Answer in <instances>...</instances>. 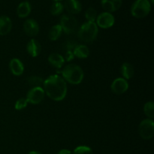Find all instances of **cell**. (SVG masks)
<instances>
[{
    "instance_id": "25",
    "label": "cell",
    "mask_w": 154,
    "mask_h": 154,
    "mask_svg": "<svg viewBox=\"0 0 154 154\" xmlns=\"http://www.w3.org/2000/svg\"><path fill=\"white\" fill-rule=\"evenodd\" d=\"M72 154H93V152L90 147L87 146H79L74 150Z\"/></svg>"
},
{
    "instance_id": "4",
    "label": "cell",
    "mask_w": 154,
    "mask_h": 154,
    "mask_svg": "<svg viewBox=\"0 0 154 154\" xmlns=\"http://www.w3.org/2000/svg\"><path fill=\"white\" fill-rule=\"evenodd\" d=\"M151 4L149 0H136L131 8V14L136 18H144L150 14Z\"/></svg>"
},
{
    "instance_id": "24",
    "label": "cell",
    "mask_w": 154,
    "mask_h": 154,
    "mask_svg": "<svg viewBox=\"0 0 154 154\" xmlns=\"http://www.w3.org/2000/svg\"><path fill=\"white\" fill-rule=\"evenodd\" d=\"M97 11L93 7L89 8L85 12V17L89 22H95L96 18H97Z\"/></svg>"
},
{
    "instance_id": "8",
    "label": "cell",
    "mask_w": 154,
    "mask_h": 154,
    "mask_svg": "<svg viewBox=\"0 0 154 154\" xmlns=\"http://www.w3.org/2000/svg\"><path fill=\"white\" fill-rule=\"evenodd\" d=\"M96 20L97 26L102 29L111 28L115 23V19L112 14L106 11L102 12L100 14L98 15Z\"/></svg>"
},
{
    "instance_id": "17",
    "label": "cell",
    "mask_w": 154,
    "mask_h": 154,
    "mask_svg": "<svg viewBox=\"0 0 154 154\" xmlns=\"http://www.w3.org/2000/svg\"><path fill=\"white\" fill-rule=\"evenodd\" d=\"M48 63L57 69H60L65 63V59L60 54L54 53L48 57Z\"/></svg>"
},
{
    "instance_id": "3",
    "label": "cell",
    "mask_w": 154,
    "mask_h": 154,
    "mask_svg": "<svg viewBox=\"0 0 154 154\" xmlns=\"http://www.w3.org/2000/svg\"><path fill=\"white\" fill-rule=\"evenodd\" d=\"M99 32V27L95 22L84 23L78 30V37L85 43H92L96 40Z\"/></svg>"
},
{
    "instance_id": "22",
    "label": "cell",
    "mask_w": 154,
    "mask_h": 154,
    "mask_svg": "<svg viewBox=\"0 0 154 154\" xmlns=\"http://www.w3.org/2000/svg\"><path fill=\"white\" fill-rule=\"evenodd\" d=\"M144 111L148 119H153L154 117V103L152 101L147 102L144 106Z\"/></svg>"
},
{
    "instance_id": "19",
    "label": "cell",
    "mask_w": 154,
    "mask_h": 154,
    "mask_svg": "<svg viewBox=\"0 0 154 154\" xmlns=\"http://www.w3.org/2000/svg\"><path fill=\"white\" fill-rule=\"evenodd\" d=\"M120 71H121L122 76L123 77V78L126 80L132 78L134 76V74H135V70H134L133 66L129 63H123L122 65Z\"/></svg>"
},
{
    "instance_id": "7",
    "label": "cell",
    "mask_w": 154,
    "mask_h": 154,
    "mask_svg": "<svg viewBox=\"0 0 154 154\" xmlns=\"http://www.w3.org/2000/svg\"><path fill=\"white\" fill-rule=\"evenodd\" d=\"M45 96V90L42 87H32L27 93L26 99L28 101V103H31L32 105H38L44 100Z\"/></svg>"
},
{
    "instance_id": "10",
    "label": "cell",
    "mask_w": 154,
    "mask_h": 154,
    "mask_svg": "<svg viewBox=\"0 0 154 154\" xmlns=\"http://www.w3.org/2000/svg\"><path fill=\"white\" fill-rule=\"evenodd\" d=\"M23 29L26 34L31 37L36 36L39 32V25L33 19H28L24 22Z\"/></svg>"
},
{
    "instance_id": "29",
    "label": "cell",
    "mask_w": 154,
    "mask_h": 154,
    "mask_svg": "<svg viewBox=\"0 0 154 154\" xmlns=\"http://www.w3.org/2000/svg\"><path fill=\"white\" fill-rule=\"evenodd\" d=\"M57 154H72V152L66 149H63V150H60Z\"/></svg>"
},
{
    "instance_id": "30",
    "label": "cell",
    "mask_w": 154,
    "mask_h": 154,
    "mask_svg": "<svg viewBox=\"0 0 154 154\" xmlns=\"http://www.w3.org/2000/svg\"><path fill=\"white\" fill-rule=\"evenodd\" d=\"M28 154H42V153H39V152H38V151H31V152H29Z\"/></svg>"
},
{
    "instance_id": "15",
    "label": "cell",
    "mask_w": 154,
    "mask_h": 154,
    "mask_svg": "<svg viewBox=\"0 0 154 154\" xmlns=\"http://www.w3.org/2000/svg\"><path fill=\"white\" fill-rule=\"evenodd\" d=\"M12 29V21L8 16L0 17V35H6Z\"/></svg>"
},
{
    "instance_id": "6",
    "label": "cell",
    "mask_w": 154,
    "mask_h": 154,
    "mask_svg": "<svg viewBox=\"0 0 154 154\" xmlns=\"http://www.w3.org/2000/svg\"><path fill=\"white\" fill-rule=\"evenodd\" d=\"M139 135L143 139L150 140L154 135V123L151 119H145L140 123Z\"/></svg>"
},
{
    "instance_id": "18",
    "label": "cell",
    "mask_w": 154,
    "mask_h": 154,
    "mask_svg": "<svg viewBox=\"0 0 154 154\" xmlns=\"http://www.w3.org/2000/svg\"><path fill=\"white\" fill-rule=\"evenodd\" d=\"M74 56L79 59H85L90 55V50L86 45H78L73 49Z\"/></svg>"
},
{
    "instance_id": "27",
    "label": "cell",
    "mask_w": 154,
    "mask_h": 154,
    "mask_svg": "<svg viewBox=\"0 0 154 154\" xmlns=\"http://www.w3.org/2000/svg\"><path fill=\"white\" fill-rule=\"evenodd\" d=\"M77 45H78V44L75 43L74 41H68L66 45H65V47H66L65 49H67V51H72Z\"/></svg>"
},
{
    "instance_id": "5",
    "label": "cell",
    "mask_w": 154,
    "mask_h": 154,
    "mask_svg": "<svg viewBox=\"0 0 154 154\" xmlns=\"http://www.w3.org/2000/svg\"><path fill=\"white\" fill-rule=\"evenodd\" d=\"M60 26L63 31L66 34H73L77 30L78 26V22L76 18L71 14H64L60 19Z\"/></svg>"
},
{
    "instance_id": "16",
    "label": "cell",
    "mask_w": 154,
    "mask_h": 154,
    "mask_svg": "<svg viewBox=\"0 0 154 154\" xmlns=\"http://www.w3.org/2000/svg\"><path fill=\"white\" fill-rule=\"evenodd\" d=\"M32 11L31 5L29 2L24 1L19 4L17 8V14L20 18H26L30 14Z\"/></svg>"
},
{
    "instance_id": "11",
    "label": "cell",
    "mask_w": 154,
    "mask_h": 154,
    "mask_svg": "<svg viewBox=\"0 0 154 154\" xmlns=\"http://www.w3.org/2000/svg\"><path fill=\"white\" fill-rule=\"evenodd\" d=\"M63 7L71 15L78 14L82 10V5L78 0H66Z\"/></svg>"
},
{
    "instance_id": "23",
    "label": "cell",
    "mask_w": 154,
    "mask_h": 154,
    "mask_svg": "<svg viewBox=\"0 0 154 154\" xmlns=\"http://www.w3.org/2000/svg\"><path fill=\"white\" fill-rule=\"evenodd\" d=\"M29 85L32 86V87H38L43 85L44 80L42 78L39 76H31L28 78Z\"/></svg>"
},
{
    "instance_id": "28",
    "label": "cell",
    "mask_w": 154,
    "mask_h": 154,
    "mask_svg": "<svg viewBox=\"0 0 154 154\" xmlns=\"http://www.w3.org/2000/svg\"><path fill=\"white\" fill-rule=\"evenodd\" d=\"M75 58V56H74L73 52L72 51H67L66 53V55H65V59L66 60V61L70 62L72 60H74Z\"/></svg>"
},
{
    "instance_id": "26",
    "label": "cell",
    "mask_w": 154,
    "mask_h": 154,
    "mask_svg": "<svg viewBox=\"0 0 154 154\" xmlns=\"http://www.w3.org/2000/svg\"><path fill=\"white\" fill-rule=\"evenodd\" d=\"M27 105H28V101L26 100V99L21 98V99H18L16 103H15L14 108L17 111H21V110L24 109L27 106Z\"/></svg>"
},
{
    "instance_id": "21",
    "label": "cell",
    "mask_w": 154,
    "mask_h": 154,
    "mask_svg": "<svg viewBox=\"0 0 154 154\" xmlns=\"http://www.w3.org/2000/svg\"><path fill=\"white\" fill-rule=\"evenodd\" d=\"M63 4L60 2H55L51 7V13L54 16H58L60 14L63 13Z\"/></svg>"
},
{
    "instance_id": "1",
    "label": "cell",
    "mask_w": 154,
    "mask_h": 154,
    "mask_svg": "<svg viewBox=\"0 0 154 154\" xmlns=\"http://www.w3.org/2000/svg\"><path fill=\"white\" fill-rule=\"evenodd\" d=\"M44 90L47 96L52 100L60 102L66 98L67 94V84L61 76L51 75L44 81Z\"/></svg>"
},
{
    "instance_id": "2",
    "label": "cell",
    "mask_w": 154,
    "mask_h": 154,
    "mask_svg": "<svg viewBox=\"0 0 154 154\" xmlns=\"http://www.w3.org/2000/svg\"><path fill=\"white\" fill-rule=\"evenodd\" d=\"M62 78L69 84L78 85L82 82L84 79V71L79 66L75 64H70L65 66L64 69L60 72Z\"/></svg>"
},
{
    "instance_id": "13",
    "label": "cell",
    "mask_w": 154,
    "mask_h": 154,
    "mask_svg": "<svg viewBox=\"0 0 154 154\" xmlns=\"http://www.w3.org/2000/svg\"><path fill=\"white\" fill-rule=\"evenodd\" d=\"M9 68L13 74L15 76H20L23 75L24 72V66L23 63L17 58H14L9 63Z\"/></svg>"
},
{
    "instance_id": "12",
    "label": "cell",
    "mask_w": 154,
    "mask_h": 154,
    "mask_svg": "<svg viewBox=\"0 0 154 154\" xmlns=\"http://www.w3.org/2000/svg\"><path fill=\"white\" fill-rule=\"evenodd\" d=\"M123 0H102L101 4L104 10L108 13H112L120 8Z\"/></svg>"
},
{
    "instance_id": "9",
    "label": "cell",
    "mask_w": 154,
    "mask_h": 154,
    "mask_svg": "<svg viewBox=\"0 0 154 154\" xmlns=\"http://www.w3.org/2000/svg\"><path fill=\"white\" fill-rule=\"evenodd\" d=\"M111 90L117 95H122L129 89V84L127 81L123 78H118L114 80L111 86Z\"/></svg>"
},
{
    "instance_id": "20",
    "label": "cell",
    "mask_w": 154,
    "mask_h": 154,
    "mask_svg": "<svg viewBox=\"0 0 154 154\" xmlns=\"http://www.w3.org/2000/svg\"><path fill=\"white\" fill-rule=\"evenodd\" d=\"M63 32V31L61 26L60 24H57V25H55L51 27L49 31V33H48V38H49L50 40L53 41V42L58 40L60 38V36L62 35Z\"/></svg>"
},
{
    "instance_id": "31",
    "label": "cell",
    "mask_w": 154,
    "mask_h": 154,
    "mask_svg": "<svg viewBox=\"0 0 154 154\" xmlns=\"http://www.w3.org/2000/svg\"><path fill=\"white\" fill-rule=\"evenodd\" d=\"M54 1H55V2H60V1H62V0H54Z\"/></svg>"
},
{
    "instance_id": "14",
    "label": "cell",
    "mask_w": 154,
    "mask_h": 154,
    "mask_svg": "<svg viewBox=\"0 0 154 154\" xmlns=\"http://www.w3.org/2000/svg\"><path fill=\"white\" fill-rule=\"evenodd\" d=\"M26 50L28 54L31 57H36L41 54L42 46H41L40 43L37 40H35V39H31L29 42V43L27 44Z\"/></svg>"
}]
</instances>
